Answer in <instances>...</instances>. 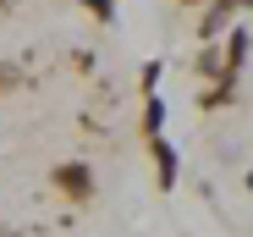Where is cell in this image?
I'll return each mask as SVG.
<instances>
[{
    "label": "cell",
    "mask_w": 253,
    "mask_h": 237,
    "mask_svg": "<svg viewBox=\"0 0 253 237\" xmlns=\"http://www.w3.org/2000/svg\"><path fill=\"white\" fill-rule=\"evenodd\" d=\"M154 160H160V188H171V182H176V154H171V143L154 138Z\"/></svg>",
    "instance_id": "obj_2"
},
{
    "label": "cell",
    "mask_w": 253,
    "mask_h": 237,
    "mask_svg": "<svg viewBox=\"0 0 253 237\" xmlns=\"http://www.w3.org/2000/svg\"><path fill=\"white\" fill-rule=\"evenodd\" d=\"M160 116H165V105L149 99V110H143V133H149V138H160Z\"/></svg>",
    "instance_id": "obj_3"
},
{
    "label": "cell",
    "mask_w": 253,
    "mask_h": 237,
    "mask_svg": "<svg viewBox=\"0 0 253 237\" xmlns=\"http://www.w3.org/2000/svg\"><path fill=\"white\" fill-rule=\"evenodd\" d=\"M88 6H94V17H110V0H88Z\"/></svg>",
    "instance_id": "obj_4"
},
{
    "label": "cell",
    "mask_w": 253,
    "mask_h": 237,
    "mask_svg": "<svg viewBox=\"0 0 253 237\" xmlns=\"http://www.w3.org/2000/svg\"><path fill=\"white\" fill-rule=\"evenodd\" d=\"M55 188L66 193V199H77V204L94 199V177L83 171V166H61V171H55Z\"/></svg>",
    "instance_id": "obj_1"
},
{
    "label": "cell",
    "mask_w": 253,
    "mask_h": 237,
    "mask_svg": "<svg viewBox=\"0 0 253 237\" xmlns=\"http://www.w3.org/2000/svg\"><path fill=\"white\" fill-rule=\"evenodd\" d=\"M182 6H198V0H182Z\"/></svg>",
    "instance_id": "obj_5"
}]
</instances>
